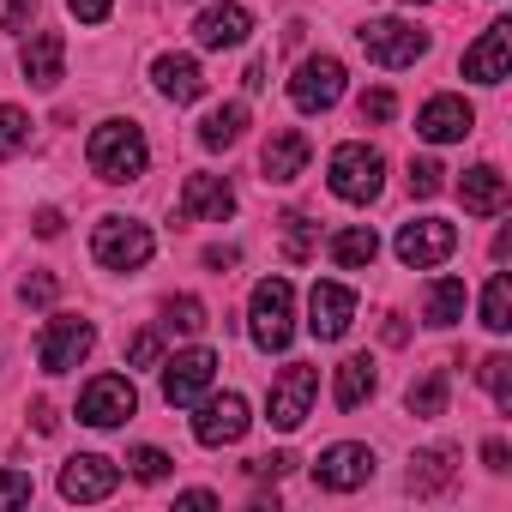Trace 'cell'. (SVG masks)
<instances>
[{"instance_id":"6da1fadb","label":"cell","mask_w":512,"mask_h":512,"mask_svg":"<svg viewBox=\"0 0 512 512\" xmlns=\"http://www.w3.org/2000/svg\"><path fill=\"white\" fill-rule=\"evenodd\" d=\"M85 157H91V175L97 181H139L145 175V163H151V145H145V127L139 121H103L97 133H91V145H85Z\"/></svg>"},{"instance_id":"7a4b0ae2","label":"cell","mask_w":512,"mask_h":512,"mask_svg":"<svg viewBox=\"0 0 512 512\" xmlns=\"http://www.w3.org/2000/svg\"><path fill=\"white\" fill-rule=\"evenodd\" d=\"M247 332H253V344H260L266 356L290 350V338H296V290H290L284 278H260V284H253Z\"/></svg>"},{"instance_id":"3957f363","label":"cell","mask_w":512,"mask_h":512,"mask_svg":"<svg viewBox=\"0 0 512 512\" xmlns=\"http://www.w3.org/2000/svg\"><path fill=\"white\" fill-rule=\"evenodd\" d=\"M326 181H332V193L344 199V205H368V199H380V187H386V157L374 151V145H338L332 151V163H326Z\"/></svg>"},{"instance_id":"277c9868","label":"cell","mask_w":512,"mask_h":512,"mask_svg":"<svg viewBox=\"0 0 512 512\" xmlns=\"http://www.w3.org/2000/svg\"><path fill=\"white\" fill-rule=\"evenodd\" d=\"M356 43H362V55H368L374 67H386V73L416 67V61L428 55V31H416V25H404V19H368V25L356 31Z\"/></svg>"},{"instance_id":"5b68a950","label":"cell","mask_w":512,"mask_h":512,"mask_svg":"<svg viewBox=\"0 0 512 512\" xmlns=\"http://www.w3.org/2000/svg\"><path fill=\"white\" fill-rule=\"evenodd\" d=\"M151 247H157V235H151L139 217H103L97 235H91L97 266H109V272H139V266L151 260Z\"/></svg>"},{"instance_id":"8992f818","label":"cell","mask_w":512,"mask_h":512,"mask_svg":"<svg viewBox=\"0 0 512 512\" xmlns=\"http://www.w3.org/2000/svg\"><path fill=\"white\" fill-rule=\"evenodd\" d=\"M91 344H97V326H91V320L55 314V320L43 326V338H37V362H43V374H73V368L91 356Z\"/></svg>"},{"instance_id":"52a82bcc","label":"cell","mask_w":512,"mask_h":512,"mask_svg":"<svg viewBox=\"0 0 512 512\" xmlns=\"http://www.w3.org/2000/svg\"><path fill=\"white\" fill-rule=\"evenodd\" d=\"M314 392H320V374H314L308 362H290V368L272 380V392H266V422H272L278 434H296V428L308 422Z\"/></svg>"},{"instance_id":"ba28073f","label":"cell","mask_w":512,"mask_h":512,"mask_svg":"<svg viewBox=\"0 0 512 512\" xmlns=\"http://www.w3.org/2000/svg\"><path fill=\"white\" fill-rule=\"evenodd\" d=\"M338 97H344V61L338 55H308L290 79V103L302 115H326Z\"/></svg>"},{"instance_id":"9c48e42d","label":"cell","mask_w":512,"mask_h":512,"mask_svg":"<svg viewBox=\"0 0 512 512\" xmlns=\"http://www.w3.org/2000/svg\"><path fill=\"white\" fill-rule=\"evenodd\" d=\"M133 410H139V392L127 374H97L79 392V422H91V428H121V422H133Z\"/></svg>"},{"instance_id":"30bf717a","label":"cell","mask_w":512,"mask_h":512,"mask_svg":"<svg viewBox=\"0 0 512 512\" xmlns=\"http://www.w3.org/2000/svg\"><path fill=\"white\" fill-rule=\"evenodd\" d=\"M452 247H458V229H452L446 217H416V223L398 229V260H404L410 272H428V266L452 260Z\"/></svg>"},{"instance_id":"8fae6325","label":"cell","mask_w":512,"mask_h":512,"mask_svg":"<svg viewBox=\"0 0 512 512\" xmlns=\"http://www.w3.org/2000/svg\"><path fill=\"white\" fill-rule=\"evenodd\" d=\"M374 476V452L362 446V440H338V446H326L320 458H314V482L326 488V494H350V488H362Z\"/></svg>"},{"instance_id":"7c38bea8","label":"cell","mask_w":512,"mask_h":512,"mask_svg":"<svg viewBox=\"0 0 512 512\" xmlns=\"http://www.w3.org/2000/svg\"><path fill=\"white\" fill-rule=\"evenodd\" d=\"M211 380H217V356H211V350H181L175 362H163V398H169L175 410L199 404V398L211 392Z\"/></svg>"},{"instance_id":"4fadbf2b","label":"cell","mask_w":512,"mask_h":512,"mask_svg":"<svg viewBox=\"0 0 512 512\" xmlns=\"http://www.w3.org/2000/svg\"><path fill=\"white\" fill-rule=\"evenodd\" d=\"M229 211H235V187L223 175H187L181 181V199H175L181 223H223Z\"/></svg>"},{"instance_id":"5bb4252c","label":"cell","mask_w":512,"mask_h":512,"mask_svg":"<svg viewBox=\"0 0 512 512\" xmlns=\"http://www.w3.org/2000/svg\"><path fill=\"white\" fill-rule=\"evenodd\" d=\"M247 398L241 392H223V398H205L199 404V416H193V440L199 446H235L241 434H247Z\"/></svg>"},{"instance_id":"9a60e30c","label":"cell","mask_w":512,"mask_h":512,"mask_svg":"<svg viewBox=\"0 0 512 512\" xmlns=\"http://www.w3.org/2000/svg\"><path fill=\"white\" fill-rule=\"evenodd\" d=\"M350 320H356V290L350 284H314V296H308V332L320 344H338L350 332Z\"/></svg>"},{"instance_id":"2e32d148","label":"cell","mask_w":512,"mask_h":512,"mask_svg":"<svg viewBox=\"0 0 512 512\" xmlns=\"http://www.w3.org/2000/svg\"><path fill=\"white\" fill-rule=\"evenodd\" d=\"M416 133H422L428 145H458V139L476 133V109H470L464 97H428L422 115H416Z\"/></svg>"},{"instance_id":"e0dca14e","label":"cell","mask_w":512,"mask_h":512,"mask_svg":"<svg viewBox=\"0 0 512 512\" xmlns=\"http://www.w3.org/2000/svg\"><path fill=\"white\" fill-rule=\"evenodd\" d=\"M506 67H512V25L494 19V25L476 37V49H464V79H476V85H500Z\"/></svg>"},{"instance_id":"ac0fdd59","label":"cell","mask_w":512,"mask_h":512,"mask_svg":"<svg viewBox=\"0 0 512 512\" xmlns=\"http://www.w3.org/2000/svg\"><path fill=\"white\" fill-rule=\"evenodd\" d=\"M115 482H121V470H115L103 452H79V458L61 464V494H67V500H109Z\"/></svg>"},{"instance_id":"d6986e66","label":"cell","mask_w":512,"mask_h":512,"mask_svg":"<svg viewBox=\"0 0 512 512\" xmlns=\"http://www.w3.org/2000/svg\"><path fill=\"white\" fill-rule=\"evenodd\" d=\"M247 31H253V13L235 7V0H217V7H205V13L193 19V43H199V49H241Z\"/></svg>"},{"instance_id":"ffe728a7","label":"cell","mask_w":512,"mask_h":512,"mask_svg":"<svg viewBox=\"0 0 512 512\" xmlns=\"http://www.w3.org/2000/svg\"><path fill=\"white\" fill-rule=\"evenodd\" d=\"M61 67H67V37H61V31H37V37L19 49V73H25V85H37V91H55V85H61Z\"/></svg>"},{"instance_id":"44dd1931","label":"cell","mask_w":512,"mask_h":512,"mask_svg":"<svg viewBox=\"0 0 512 512\" xmlns=\"http://www.w3.org/2000/svg\"><path fill=\"white\" fill-rule=\"evenodd\" d=\"M308 157H314L308 133H296V127H278V133L266 139V151H260V169H266V181H272V187H290V181L308 169Z\"/></svg>"},{"instance_id":"7402d4cb","label":"cell","mask_w":512,"mask_h":512,"mask_svg":"<svg viewBox=\"0 0 512 512\" xmlns=\"http://www.w3.org/2000/svg\"><path fill=\"white\" fill-rule=\"evenodd\" d=\"M458 199H464L470 217H500V211H506V175H500L494 163H476V169H464Z\"/></svg>"},{"instance_id":"603a6c76","label":"cell","mask_w":512,"mask_h":512,"mask_svg":"<svg viewBox=\"0 0 512 512\" xmlns=\"http://www.w3.org/2000/svg\"><path fill=\"white\" fill-rule=\"evenodd\" d=\"M151 79H157V91H163L169 103H199V97H205V73H199L193 55H157Z\"/></svg>"},{"instance_id":"cb8c5ba5","label":"cell","mask_w":512,"mask_h":512,"mask_svg":"<svg viewBox=\"0 0 512 512\" xmlns=\"http://www.w3.org/2000/svg\"><path fill=\"white\" fill-rule=\"evenodd\" d=\"M452 476H458V452L452 446H428V452H416L410 458V494H440V488H452Z\"/></svg>"},{"instance_id":"d4e9b609","label":"cell","mask_w":512,"mask_h":512,"mask_svg":"<svg viewBox=\"0 0 512 512\" xmlns=\"http://www.w3.org/2000/svg\"><path fill=\"white\" fill-rule=\"evenodd\" d=\"M374 253H380V235H374L368 223H350V229L332 235V260H338L344 272H368V266H374Z\"/></svg>"},{"instance_id":"484cf974","label":"cell","mask_w":512,"mask_h":512,"mask_svg":"<svg viewBox=\"0 0 512 512\" xmlns=\"http://www.w3.org/2000/svg\"><path fill=\"white\" fill-rule=\"evenodd\" d=\"M464 302H470L464 278H434L428 284V302H422V320L428 326H458L464 320Z\"/></svg>"},{"instance_id":"4316f807","label":"cell","mask_w":512,"mask_h":512,"mask_svg":"<svg viewBox=\"0 0 512 512\" xmlns=\"http://www.w3.org/2000/svg\"><path fill=\"white\" fill-rule=\"evenodd\" d=\"M368 398H374V362H368V356H350V362H338L332 404H338V410H356V404H368Z\"/></svg>"},{"instance_id":"83f0119b","label":"cell","mask_w":512,"mask_h":512,"mask_svg":"<svg viewBox=\"0 0 512 512\" xmlns=\"http://www.w3.org/2000/svg\"><path fill=\"white\" fill-rule=\"evenodd\" d=\"M241 133H247V103H223V109H211L199 121V145L205 151H229Z\"/></svg>"},{"instance_id":"f1b7e54d","label":"cell","mask_w":512,"mask_h":512,"mask_svg":"<svg viewBox=\"0 0 512 512\" xmlns=\"http://www.w3.org/2000/svg\"><path fill=\"white\" fill-rule=\"evenodd\" d=\"M446 392H452V380H446V368H428L422 380H410V392H404V404H410V416H422V422H434V416H446Z\"/></svg>"},{"instance_id":"f546056e","label":"cell","mask_w":512,"mask_h":512,"mask_svg":"<svg viewBox=\"0 0 512 512\" xmlns=\"http://www.w3.org/2000/svg\"><path fill=\"white\" fill-rule=\"evenodd\" d=\"M482 326H488L494 338L512 332V278H506V272H494L488 290H482Z\"/></svg>"},{"instance_id":"4dcf8cb0","label":"cell","mask_w":512,"mask_h":512,"mask_svg":"<svg viewBox=\"0 0 512 512\" xmlns=\"http://www.w3.org/2000/svg\"><path fill=\"white\" fill-rule=\"evenodd\" d=\"M314 247H320V223H308L302 211H290L284 217V260L302 266V260H314Z\"/></svg>"},{"instance_id":"1f68e13d","label":"cell","mask_w":512,"mask_h":512,"mask_svg":"<svg viewBox=\"0 0 512 512\" xmlns=\"http://www.w3.org/2000/svg\"><path fill=\"white\" fill-rule=\"evenodd\" d=\"M163 326L181 332V338L205 332V302H199V296H169V302H163Z\"/></svg>"},{"instance_id":"d6a6232c","label":"cell","mask_w":512,"mask_h":512,"mask_svg":"<svg viewBox=\"0 0 512 512\" xmlns=\"http://www.w3.org/2000/svg\"><path fill=\"white\" fill-rule=\"evenodd\" d=\"M25 145H31V115H25V109H13V103H0V163L19 157Z\"/></svg>"},{"instance_id":"836d02e7","label":"cell","mask_w":512,"mask_h":512,"mask_svg":"<svg viewBox=\"0 0 512 512\" xmlns=\"http://www.w3.org/2000/svg\"><path fill=\"white\" fill-rule=\"evenodd\" d=\"M476 380L488 386V398H494L500 410H512V356H488V362L476 368Z\"/></svg>"},{"instance_id":"e575fe53","label":"cell","mask_w":512,"mask_h":512,"mask_svg":"<svg viewBox=\"0 0 512 512\" xmlns=\"http://www.w3.org/2000/svg\"><path fill=\"white\" fill-rule=\"evenodd\" d=\"M440 187H446V169H440L434 157H410V193H416V199H434Z\"/></svg>"},{"instance_id":"d590c367","label":"cell","mask_w":512,"mask_h":512,"mask_svg":"<svg viewBox=\"0 0 512 512\" xmlns=\"http://www.w3.org/2000/svg\"><path fill=\"white\" fill-rule=\"evenodd\" d=\"M169 464H175V458H169L163 446H139V452L127 458V470H133L139 482H163V476H169Z\"/></svg>"},{"instance_id":"8d00e7d4","label":"cell","mask_w":512,"mask_h":512,"mask_svg":"<svg viewBox=\"0 0 512 512\" xmlns=\"http://www.w3.org/2000/svg\"><path fill=\"white\" fill-rule=\"evenodd\" d=\"M356 115H362L368 127H380V121H392V115H398V97H392L386 85H374V91H362V103H356Z\"/></svg>"},{"instance_id":"74e56055","label":"cell","mask_w":512,"mask_h":512,"mask_svg":"<svg viewBox=\"0 0 512 512\" xmlns=\"http://www.w3.org/2000/svg\"><path fill=\"white\" fill-rule=\"evenodd\" d=\"M127 362H133V368H157V362H163V332H157V326L133 332V344H127Z\"/></svg>"},{"instance_id":"f35d334b","label":"cell","mask_w":512,"mask_h":512,"mask_svg":"<svg viewBox=\"0 0 512 512\" xmlns=\"http://www.w3.org/2000/svg\"><path fill=\"white\" fill-rule=\"evenodd\" d=\"M31 494H37L31 470H0V506H25Z\"/></svg>"},{"instance_id":"ab89813d","label":"cell","mask_w":512,"mask_h":512,"mask_svg":"<svg viewBox=\"0 0 512 512\" xmlns=\"http://www.w3.org/2000/svg\"><path fill=\"white\" fill-rule=\"evenodd\" d=\"M55 296H61V278H49V272H37V278L19 284V302H31V308H49Z\"/></svg>"},{"instance_id":"60d3db41","label":"cell","mask_w":512,"mask_h":512,"mask_svg":"<svg viewBox=\"0 0 512 512\" xmlns=\"http://www.w3.org/2000/svg\"><path fill=\"white\" fill-rule=\"evenodd\" d=\"M0 25H7L13 37H25L37 25V0H7V13H0Z\"/></svg>"},{"instance_id":"b9f144b4","label":"cell","mask_w":512,"mask_h":512,"mask_svg":"<svg viewBox=\"0 0 512 512\" xmlns=\"http://www.w3.org/2000/svg\"><path fill=\"white\" fill-rule=\"evenodd\" d=\"M290 464H296V458H290V452H266V458H253V464H247V470H253V476H260V482H266V476H272V482H278V476H290Z\"/></svg>"},{"instance_id":"7bdbcfd3","label":"cell","mask_w":512,"mask_h":512,"mask_svg":"<svg viewBox=\"0 0 512 512\" xmlns=\"http://www.w3.org/2000/svg\"><path fill=\"white\" fill-rule=\"evenodd\" d=\"M67 7H73V19H79V25H103L115 0H67Z\"/></svg>"},{"instance_id":"ee69618b","label":"cell","mask_w":512,"mask_h":512,"mask_svg":"<svg viewBox=\"0 0 512 512\" xmlns=\"http://www.w3.org/2000/svg\"><path fill=\"white\" fill-rule=\"evenodd\" d=\"M482 464H488L494 476H506V470H512V452H506V440H500V434H494V440H482Z\"/></svg>"},{"instance_id":"f6af8a7d","label":"cell","mask_w":512,"mask_h":512,"mask_svg":"<svg viewBox=\"0 0 512 512\" xmlns=\"http://www.w3.org/2000/svg\"><path fill=\"white\" fill-rule=\"evenodd\" d=\"M31 229H37L43 241H55V235H61V211H55V205H43V211L31 217Z\"/></svg>"},{"instance_id":"bcb514c9","label":"cell","mask_w":512,"mask_h":512,"mask_svg":"<svg viewBox=\"0 0 512 512\" xmlns=\"http://www.w3.org/2000/svg\"><path fill=\"white\" fill-rule=\"evenodd\" d=\"M235 260H241V253H235V247H205V266H211V272H229Z\"/></svg>"},{"instance_id":"7dc6e473","label":"cell","mask_w":512,"mask_h":512,"mask_svg":"<svg viewBox=\"0 0 512 512\" xmlns=\"http://www.w3.org/2000/svg\"><path fill=\"white\" fill-rule=\"evenodd\" d=\"M175 506H217V494L211 488H187V494H175Z\"/></svg>"},{"instance_id":"c3c4849f","label":"cell","mask_w":512,"mask_h":512,"mask_svg":"<svg viewBox=\"0 0 512 512\" xmlns=\"http://www.w3.org/2000/svg\"><path fill=\"white\" fill-rule=\"evenodd\" d=\"M31 422H37V434H55V410L49 404H31Z\"/></svg>"},{"instance_id":"681fc988","label":"cell","mask_w":512,"mask_h":512,"mask_svg":"<svg viewBox=\"0 0 512 512\" xmlns=\"http://www.w3.org/2000/svg\"><path fill=\"white\" fill-rule=\"evenodd\" d=\"M404 7H428V0H404Z\"/></svg>"}]
</instances>
